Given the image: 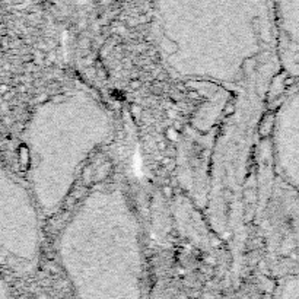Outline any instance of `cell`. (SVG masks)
Masks as SVG:
<instances>
[{
  "label": "cell",
  "mask_w": 299,
  "mask_h": 299,
  "mask_svg": "<svg viewBox=\"0 0 299 299\" xmlns=\"http://www.w3.org/2000/svg\"><path fill=\"white\" fill-rule=\"evenodd\" d=\"M3 282H2V279H0V296H2V295H5V292H3Z\"/></svg>",
  "instance_id": "cell-3"
},
{
  "label": "cell",
  "mask_w": 299,
  "mask_h": 299,
  "mask_svg": "<svg viewBox=\"0 0 299 299\" xmlns=\"http://www.w3.org/2000/svg\"><path fill=\"white\" fill-rule=\"evenodd\" d=\"M292 181H293V184H296V185L299 187V171L292 177Z\"/></svg>",
  "instance_id": "cell-2"
},
{
  "label": "cell",
  "mask_w": 299,
  "mask_h": 299,
  "mask_svg": "<svg viewBox=\"0 0 299 299\" xmlns=\"http://www.w3.org/2000/svg\"><path fill=\"white\" fill-rule=\"evenodd\" d=\"M279 28L284 66L299 75V0H282Z\"/></svg>",
  "instance_id": "cell-1"
}]
</instances>
